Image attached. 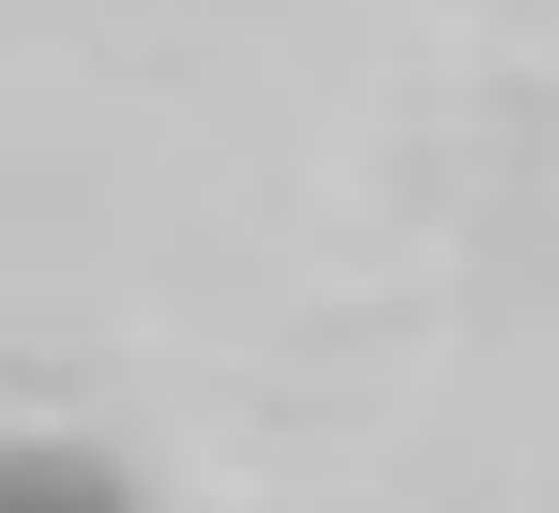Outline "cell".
I'll return each instance as SVG.
<instances>
[{"label": "cell", "instance_id": "obj_1", "mask_svg": "<svg viewBox=\"0 0 559 513\" xmlns=\"http://www.w3.org/2000/svg\"><path fill=\"white\" fill-rule=\"evenodd\" d=\"M0 513H136V484L106 468L92 438H0Z\"/></svg>", "mask_w": 559, "mask_h": 513}]
</instances>
